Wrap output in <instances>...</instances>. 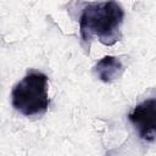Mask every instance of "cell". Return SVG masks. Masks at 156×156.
<instances>
[{
	"label": "cell",
	"instance_id": "cell-1",
	"mask_svg": "<svg viewBox=\"0 0 156 156\" xmlns=\"http://www.w3.org/2000/svg\"><path fill=\"white\" fill-rule=\"evenodd\" d=\"M124 10L117 0L94 1L87 4L79 17V30L84 41L96 38L106 46L115 45L122 37L121 26Z\"/></svg>",
	"mask_w": 156,
	"mask_h": 156
},
{
	"label": "cell",
	"instance_id": "cell-2",
	"mask_svg": "<svg viewBox=\"0 0 156 156\" xmlns=\"http://www.w3.org/2000/svg\"><path fill=\"white\" fill-rule=\"evenodd\" d=\"M13 108L26 117L43 116L50 105L48 76L39 71H29L12 89Z\"/></svg>",
	"mask_w": 156,
	"mask_h": 156
},
{
	"label": "cell",
	"instance_id": "cell-3",
	"mask_svg": "<svg viewBox=\"0 0 156 156\" xmlns=\"http://www.w3.org/2000/svg\"><path fill=\"white\" fill-rule=\"evenodd\" d=\"M128 119L140 139L154 141L156 139V98L139 102L128 113Z\"/></svg>",
	"mask_w": 156,
	"mask_h": 156
},
{
	"label": "cell",
	"instance_id": "cell-4",
	"mask_svg": "<svg viewBox=\"0 0 156 156\" xmlns=\"http://www.w3.org/2000/svg\"><path fill=\"white\" fill-rule=\"evenodd\" d=\"M124 72L123 63L116 56H104L94 66V73L104 83H111L118 79Z\"/></svg>",
	"mask_w": 156,
	"mask_h": 156
}]
</instances>
